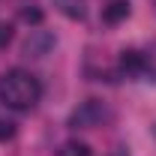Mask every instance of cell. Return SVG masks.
Masks as SVG:
<instances>
[{
    "mask_svg": "<svg viewBox=\"0 0 156 156\" xmlns=\"http://www.w3.org/2000/svg\"><path fill=\"white\" fill-rule=\"evenodd\" d=\"M54 6H57L66 18H72V21L84 18V3H81V0H54Z\"/></svg>",
    "mask_w": 156,
    "mask_h": 156,
    "instance_id": "8992f818",
    "label": "cell"
},
{
    "mask_svg": "<svg viewBox=\"0 0 156 156\" xmlns=\"http://www.w3.org/2000/svg\"><path fill=\"white\" fill-rule=\"evenodd\" d=\"M12 42V24H0V48H6Z\"/></svg>",
    "mask_w": 156,
    "mask_h": 156,
    "instance_id": "30bf717a",
    "label": "cell"
},
{
    "mask_svg": "<svg viewBox=\"0 0 156 156\" xmlns=\"http://www.w3.org/2000/svg\"><path fill=\"white\" fill-rule=\"evenodd\" d=\"M129 12H132V3H129V0H108V3L102 6V24L114 27V24L129 18Z\"/></svg>",
    "mask_w": 156,
    "mask_h": 156,
    "instance_id": "277c9868",
    "label": "cell"
},
{
    "mask_svg": "<svg viewBox=\"0 0 156 156\" xmlns=\"http://www.w3.org/2000/svg\"><path fill=\"white\" fill-rule=\"evenodd\" d=\"M57 156H90V144H84V141H66Z\"/></svg>",
    "mask_w": 156,
    "mask_h": 156,
    "instance_id": "52a82bcc",
    "label": "cell"
},
{
    "mask_svg": "<svg viewBox=\"0 0 156 156\" xmlns=\"http://www.w3.org/2000/svg\"><path fill=\"white\" fill-rule=\"evenodd\" d=\"M21 18L27 21V24H33V27H39V24H42V18H45V15H42V9H39V6H27V9L21 12Z\"/></svg>",
    "mask_w": 156,
    "mask_h": 156,
    "instance_id": "9c48e42d",
    "label": "cell"
},
{
    "mask_svg": "<svg viewBox=\"0 0 156 156\" xmlns=\"http://www.w3.org/2000/svg\"><path fill=\"white\" fill-rule=\"evenodd\" d=\"M42 96V81L27 69H6L0 75V102L12 111H30Z\"/></svg>",
    "mask_w": 156,
    "mask_h": 156,
    "instance_id": "6da1fadb",
    "label": "cell"
},
{
    "mask_svg": "<svg viewBox=\"0 0 156 156\" xmlns=\"http://www.w3.org/2000/svg\"><path fill=\"white\" fill-rule=\"evenodd\" d=\"M120 69L129 72V75H144L147 72V54H141L138 48L120 51Z\"/></svg>",
    "mask_w": 156,
    "mask_h": 156,
    "instance_id": "5b68a950",
    "label": "cell"
},
{
    "mask_svg": "<svg viewBox=\"0 0 156 156\" xmlns=\"http://www.w3.org/2000/svg\"><path fill=\"white\" fill-rule=\"evenodd\" d=\"M12 138H15V120L0 117V144H6V141H12Z\"/></svg>",
    "mask_w": 156,
    "mask_h": 156,
    "instance_id": "ba28073f",
    "label": "cell"
},
{
    "mask_svg": "<svg viewBox=\"0 0 156 156\" xmlns=\"http://www.w3.org/2000/svg\"><path fill=\"white\" fill-rule=\"evenodd\" d=\"M105 120H111V108L102 99H84L69 114V126L72 129H93V126H102Z\"/></svg>",
    "mask_w": 156,
    "mask_h": 156,
    "instance_id": "7a4b0ae2",
    "label": "cell"
},
{
    "mask_svg": "<svg viewBox=\"0 0 156 156\" xmlns=\"http://www.w3.org/2000/svg\"><path fill=\"white\" fill-rule=\"evenodd\" d=\"M57 45V36L51 33V30H42V27H36V30H30V36H27V42H24V57H45V54H51V48Z\"/></svg>",
    "mask_w": 156,
    "mask_h": 156,
    "instance_id": "3957f363",
    "label": "cell"
},
{
    "mask_svg": "<svg viewBox=\"0 0 156 156\" xmlns=\"http://www.w3.org/2000/svg\"><path fill=\"white\" fill-rule=\"evenodd\" d=\"M153 138H156V123H153Z\"/></svg>",
    "mask_w": 156,
    "mask_h": 156,
    "instance_id": "7c38bea8",
    "label": "cell"
},
{
    "mask_svg": "<svg viewBox=\"0 0 156 156\" xmlns=\"http://www.w3.org/2000/svg\"><path fill=\"white\" fill-rule=\"evenodd\" d=\"M111 156H129V150H126V147H117V150H114Z\"/></svg>",
    "mask_w": 156,
    "mask_h": 156,
    "instance_id": "8fae6325",
    "label": "cell"
},
{
    "mask_svg": "<svg viewBox=\"0 0 156 156\" xmlns=\"http://www.w3.org/2000/svg\"><path fill=\"white\" fill-rule=\"evenodd\" d=\"M153 6H156V0H153Z\"/></svg>",
    "mask_w": 156,
    "mask_h": 156,
    "instance_id": "4fadbf2b",
    "label": "cell"
}]
</instances>
